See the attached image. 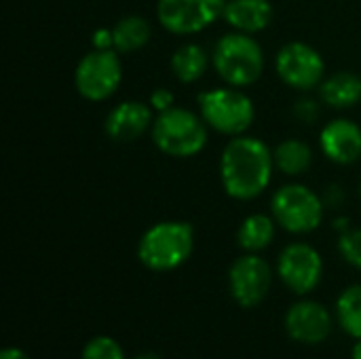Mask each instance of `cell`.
Masks as SVG:
<instances>
[{"label":"cell","instance_id":"6da1fadb","mask_svg":"<svg viewBox=\"0 0 361 359\" xmlns=\"http://www.w3.org/2000/svg\"><path fill=\"white\" fill-rule=\"evenodd\" d=\"M273 150L254 135L231 138L220 154V182L224 193L237 201L260 197L273 178Z\"/></svg>","mask_w":361,"mask_h":359},{"label":"cell","instance_id":"7a4b0ae2","mask_svg":"<svg viewBox=\"0 0 361 359\" xmlns=\"http://www.w3.org/2000/svg\"><path fill=\"white\" fill-rule=\"evenodd\" d=\"M195 250V231L182 220H163L152 224L137 243L140 262L154 273L180 269Z\"/></svg>","mask_w":361,"mask_h":359},{"label":"cell","instance_id":"3957f363","mask_svg":"<svg viewBox=\"0 0 361 359\" xmlns=\"http://www.w3.org/2000/svg\"><path fill=\"white\" fill-rule=\"evenodd\" d=\"M212 66L224 85L243 89L262 76L264 51L252 34L233 30L216 42L212 51Z\"/></svg>","mask_w":361,"mask_h":359},{"label":"cell","instance_id":"277c9868","mask_svg":"<svg viewBox=\"0 0 361 359\" xmlns=\"http://www.w3.org/2000/svg\"><path fill=\"white\" fill-rule=\"evenodd\" d=\"M207 129L209 127L201 114L173 106L154 116L150 133L154 146L163 154L173 159H190L207 146Z\"/></svg>","mask_w":361,"mask_h":359},{"label":"cell","instance_id":"5b68a950","mask_svg":"<svg viewBox=\"0 0 361 359\" xmlns=\"http://www.w3.org/2000/svg\"><path fill=\"white\" fill-rule=\"evenodd\" d=\"M199 104V114L207 123L209 129L237 138L247 133L256 118V108L254 102L247 93H243L239 87H218V89H207L199 93L197 97Z\"/></svg>","mask_w":361,"mask_h":359},{"label":"cell","instance_id":"8992f818","mask_svg":"<svg viewBox=\"0 0 361 359\" xmlns=\"http://www.w3.org/2000/svg\"><path fill=\"white\" fill-rule=\"evenodd\" d=\"M324 212V199L305 184H286L271 199V216L292 235H307L319 229Z\"/></svg>","mask_w":361,"mask_h":359},{"label":"cell","instance_id":"52a82bcc","mask_svg":"<svg viewBox=\"0 0 361 359\" xmlns=\"http://www.w3.org/2000/svg\"><path fill=\"white\" fill-rule=\"evenodd\" d=\"M121 53L110 51H89L80 57L74 70V85L80 97L89 102H104L116 93L123 80V63Z\"/></svg>","mask_w":361,"mask_h":359},{"label":"cell","instance_id":"ba28073f","mask_svg":"<svg viewBox=\"0 0 361 359\" xmlns=\"http://www.w3.org/2000/svg\"><path fill=\"white\" fill-rule=\"evenodd\" d=\"M224 6L226 0H157V19L171 34L192 36L214 25Z\"/></svg>","mask_w":361,"mask_h":359},{"label":"cell","instance_id":"9c48e42d","mask_svg":"<svg viewBox=\"0 0 361 359\" xmlns=\"http://www.w3.org/2000/svg\"><path fill=\"white\" fill-rule=\"evenodd\" d=\"M277 76L296 91H313L326 78V63L322 53L300 40L288 42L275 57Z\"/></svg>","mask_w":361,"mask_h":359},{"label":"cell","instance_id":"30bf717a","mask_svg":"<svg viewBox=\"0 0 361 359\" xmlns=\"http://www.w3.org/2000/svg\"><path fill=\"white\" fill-rule=\"evenodd\" d=\"M271 286H273L271 264L258 254L245 252L228 269L231 298L243 309L258 307L269 296Z\"/></svg>","mask_w":361,"mask_h":359},{"label":"cell","instance_id":"8fae6325","mask_svg":"<svg viewBox=\"0 0 361 359\" xmlns=\"http://www.w3.org/2000/svg\"><path fill=\"white\" fill-rule=\"evenodd\" d=\"M277 275L288 290L307 296L322 284L324 260L313 245L296 241L281 250L277 258Z\"/></svg>","mask_w":361,"mask_h":359},{"label":"cell","instance_id":"7c38bea8","mask_svg":"<svg viewBox=\"0 0 361 359\" xmlns=\"http://www.w3.org/2000/svg\"><path fill=\"white\" fill-rule=\"evenodd\" d=\"M286 332L296 343L319 345L332 334V315L315 300H298L286 313Z\"/></svg>","mask_w":361,"mask_h":359},{"label":"cell","instance_id":"4fadbf2b","mask_svg":"<svg viewBox=\"0 0 361 359\" xmlns=\"http://www.w3.org/2000/svg\"><path fill=\"white\" fill-rule=\"evenodd\" d=\"M152 106L148 102H137V99H127L116 104L106 121H104V131L110 140L114 142H135L140 140L146 131L152 129L154 114Z\"/></svg>","mask_w":361,"mask_h":359},{"label":"cell","instance_id":"5bb4252c","mask_svg":"<svg viewBox=\"0 0 361 359\" xmlns=\"http://www.w3.org/2000/svg\"><path fill=\"white\" fill-rule=\"evenodd\" d=\"M319 146L328 161L336 165H351L361 157V127L349 118H334L324 125Z\"/></svg>","mask_w":361,"mask_h":359},{"label":"cell","instance_id":"9a60e30c","mask_svg":"<svg viewBox=\"0 0 361 359\" xmlns=\"http://www.w3.org/2000/svg\"><path fill=\"white\" fill-rule=\"evenodd\" d=\"M222 17L235 32L258 34L273 21V6L269 0H226Z\"/></svg>","mask_w":361,"mask_h":359},{"label":"cell","instance_id":"2e32d148","mask_svg":"<svg viewBox=\"0 0 361 359\" xmlns=\"http://www.w3.org/2000/svg\"><path fill=\"white\" fill-rule=\"evenodd\" d=\"M319 99L334 110H347L361 102V76L353 72H334L322 80Z\"/></svg>","mask_w":361,"mask_h":359},{"label":"cell","instance_id":"e0dca14e","mask_svg":"<svg viewBox=\"0 0 361 359\" xmlns=\"http://www.w3.org/2000/svg\"><path fill=\"white\" fill-rule=\"evenodd\" d=\"M212 57L207 55V51L197 44V42H186V44H180L173 55H171V72L173 76L184 83V85H192L197 80L203 78V74L207 72V66H209Z\"/></svg>","mask_w":361,"mask_h":359},{"label":"cell","instance_id":"ac0fdd59","mask_svg":"<svg viewBox=\"0 0 361 359\" xmlns=\"http://www.w3.org/2000/svg\"><path fill=\"white\" fill-rule=\"evenodd\" d=\"M112 36H114V51L121 55H129L148 44L152 30L146 17L125 15L112 25Z\"/></svg>","mask_w":361,"mask_h":359},{"label":"cell","instance_id":"d6986e66","mask_svg":"<svg viewBox=\"0 0 361 359\" xmlns=\"http://www.w3.org/2000/svg\"><path fill=\"white\" fill-rule=\"evenodd\" d=\"M275 218L267 214H250L237 229V243L243 252L258 254L275 239Z\"/></svg>","mask_w":361,"mask_h":359},{"label":"cell","instance_id":"ffe728a7","mask_svg":"<svg viewBox=\"0 0 361 359\" xmlns=\"http://www.w3.org/2000/svg\"><path fill=\"white\" fill-rule=\"evenodd\" d=\"M273 161H275V169H279L286 176L296 178V176H302L309 171V167L313 163V150L307 142L290 138L275 146Z\"/></svg>","mask_w":361,"mask_h":359},{"label":"cell","instance_id":"44dd1931","mask_svg":"<svg viewBox=\"0 0 361 359\" xmlns=\"http://www.w3.org/2000/svg\"><path fill=\"white\" fill-rule=\"evenodd\" d=\"M336 315L341 328L351 336L361 339V284L349 286L336 300Z\"/></svg>","mask_w":361,"mask_h":359},{"label":"cell","instance_id":"7402d4cb","mask_svg":"<svg viewBox=\"0 0 361 359\" xmlns=\"http://www.w3.org/2000/svg\"><path fill=\"white\" fill-rule=\"evenodd\" d=\"M80 359H125V353H123V347L114 339L95 336L85 345Z\"/></svg>","mask_w":361,"mask_h":359},{"label":"cell","instance_id":"603a6c76","mask_svg":"<svg viewBox=\"0 0 361 359\" xmlns=\"http://www.w3.org/2000/svg\"><path fill=\"white\" fill-rule=\"evenodd\" d=\"M338 252L347 264L361 271V229H349L338 235Z\"/></svg>","mask_w":361,"mask_h":359},{"label":"cell","instance_id":"cb8c5ba5","mask_svg":"<svg viewBox=\"0 0 361 359\" xmlns=\"http://www.w3.org/2000/svg\"><path fill=\"white\" fill-rule=\"evenodd\" d=\"M319 112H322L319 102L313 99V97H307V95H305V97H300V99L294 104V116H296L300 123H307V125L315 123L317 116H319Z\"/></svg>","mask_w":361,"mask_h":359},{"label":"cell","instance_id":"d4e9b609","mask_svg":"<svg viewBox=\"0 0 361 359\" xmlns=\"http://www.w3.org/2000/svg\"><path fill=\"white\" fill-rule=\"evenodd\" d=\"M173 93L169 91V89H165V87H157L152 93H150V97H148V104L152 106V110L159 114V112H165V110H169V108H173Z\"/></svg>","mask_w":361,"mask_h":359},{"label":"cell","instance_id":"484cf974","mask_svg":"<svg viewBox=\"0 0 361 359\" xmlns=\"http://www.w3.org/2000/svg\"><path fill=\"white\" fill-rule=\"evenodd\" d=\"M91 44L97 51H110V49H114L112 28H99V30H95L93 32V38H91Z\"/></svg>","mask_w":361,"mask_h":359},{"label":"cell","instance_id":"4316f807","mask_svg":"<svg viewBox=\"0 0 361 359\" xmlns=\"http://www.w3.org/2000/svg\"><path fill=\"white\" fill-rule=\"evenodd\" d=\"M322 199H324V205L326 207H332V209L343 207V203H345V190H343V186L332 184V186L326 188V193H324Z\"/></svg>","mask_w":361,"mask_h":359},{"label":"cell","instance_id":"83f0119b","mask_svg":"<svg viewBox=\"0 0 361 359\" xmlns=\"http://www.w3.org/2000/svg\"><path fill=\"white\" fill-rule=\"evenodd\" d=\"M0 359H32L25 351H21V349H17V347H6L4 351H2V355Z\"/></svg>","mask_w":361,"mask_h":359},{"label":"cell","instance_id":"f1b7e54d","mask_svg":"<svg viewBox=\"0 0 361 359\" xmlns=\"http://www.w3.org/2000/svg\"><path fill=\"white\" fill-rule=\"evenodd\" d=\"M334 229H336V231H341V233H345V231H349V229H351V224H349V220H347V218H336V220H334Z\"/></svg>","mask_w":361,"mask_h":359},{"label":"cell","instance_id":"f546056e","mask_svg":"<svg viewBox=\"0 0 361 359\" xmlns=\"http://www.w3.org/2000/svg\"><path fill=\"white\" fill-rule=\"evenodd\" d=\"M351 359H361V339L357 341V345L353 347V353H351Z\"/></svg>","mask_w":361,"mask_h":359},{"label":"cell","instance_id":"4dcf8cb0","mask_svg":"<svg viewBox=\"0 0 361 359\" xmlns=\"http://www.w3.org/2000/svg\"><path fill=\"white\" fill-rule=\"evenodd\" d=\"M133 359H161L157 353H142V355H137V358Z\"/></svg>","mask_w":361,"mask_h":359},{"label":"cell","instance_id":"1f68e13d","mask_svg":"<svg viewBox=\"0 0 361 359\" xmlns=\"http://www.w3.org/2000/svg\"><path fill=\"white\" fill-rule=\"evenodd\" d=\"M360 193H361V190H360Z\"/></svg>","mask_w":361,"mask_h":359}]
</instances>
